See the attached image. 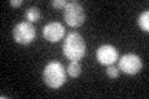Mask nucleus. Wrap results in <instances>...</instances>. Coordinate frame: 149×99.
Wrapping results in <instances>:
<instances>
[{
  "instance_id": "1",
  "label": "nucleus",
  "mask_w": 149,
  "mask_h": 99,
  "mask_svg": "<svg viewBox=\"0 0 149 99\" xmlns=\"http://www.w3.org/2000/svg\"><path fill=\"white\" fill-rule=\"evenodd\" d=\"M62 52L70 61H80L87 52V45L78 32H70L62 45Z\"/></svg>"
},
{
  "instance_id": "2",
  "label": "nucleus",
  "mask_w": 149,
  "mask_h": 99,
  "mask_svg": "<svg viewBox=\"0 0 149 99\" xmlns=\"http://www.w3.org/2000/svg\"><path fill=\"white\" fill-rule=\"evenodd\" d=\"M42 79L49 88L58 89L67 81V74L62 63L57 61H51L46 64L42 72Z\"/></svg>"
},
{
  "instance_id": "3",
  "label": "nucleus",
  "mask_w": 149,
  "mask_h": 99,
  "mask_svg": "<svg viewBox=\"0 0 149 99\" xmlns=\"http://www.w3.org/2000/svg\"><path fill=\"white\" fill-rule=\"evenodd\" d=\"M63 19L68 26L78 27L86 20V11L80 3L68 1L63 11Z\"/></svg>"
},
{
  "instance_id": "4",
  "label": "nucleus",
  "mask_w": 149,
  "mask_h": 99,
  "mask_svg": "<svg viewBox=\"0 0 149 99\" xmlns=\"http://www.w3.org/2000/svg\"><path fill=\"white\" fill-rule=\"evenodd\" d=\"M13 36L17 44L20 45H29L36 37V29L29 21H21L14 26Z\"/></svg>"
},
{
  "instance_id": "5",
  "label": "nucleus",
  "mask_w": 149,
  "mask_h": 99,
  "mask_svg": "<svg viewBox=\"0 0 149 99\" xmlns=\"http://www.w3.org/2000/svg\"><path fill=\"white\" fill-rule=\"evenodd\" d=\"M143 67V62L141 57L136 53H125L122 56L118 62V69L122 71L123 73L129 74V76H134L141 72Z\"/></svg>"
},
{
  "instance_id": "6",
  "label": "nucleus",
  "mask_w": 149,
  "mask_h": 99,
  "mask_svg": "<svg viewBox=\"0 0 149 99\" xmlns=\"http://www.w3.org/2000/svg\"><path fill=\"white\" fill-rule=\"evenodd\" d=\"M96 58L103 66L114 64V62L118 60V51L112 45H102L96 51Z\"/></svg>"
},
{
  "instance_id": "7",
  "label": "nucleus",
  "mask_w": 149,
  "mask_h": 99,
  "mask_svg": "<svg viewBox=\"0 0 149 99\" xmlns=\"http://www.w3.org/2000/svg\"><path fill=\"white\" fill-rule=\"evenodd\" d=\"M42 35L45 37V40H47L49 42H51V44H55V42H58L60 40L63 39L65 27L61 22L51 21L44 26Z\"/></svg>"
},
{
  "instance_id": "8",
  "label": "nucleus",
  "mask_w": 149,
  "mask_h": 99,
  "mask_svg": "<svg viewBox=\"0 0 149 99\" xmlns=\"http://www.w3.org/2000/svg\"><path fill=\"white\" fill-rule=\"evenodd\" d=\"M24 16H25V19H26V21H29V22H31V24L40 21V19H41L40 9L36 8V6H30V8H27L26 10H25Z\"/></svg>"
},
{
  "instance_id": "9",
  "label": "nucleus",
  "mask_w": 149,
  "mask_h": 99,
  "mask_svg": "<svg viewBox=\"0 0 149 99\" xmlns=\"http://www.w3.org/2000/svg\"><path fill=\"white\" fill-rule=\"evenodd\" d=\"M81 64L78 61H70V63L67 66V73L70 77L77 78L81 74Z\"/></svg>"
},
{
  "instance_id": "10",
  "label": "nucleus",
  "mask_w": 149,
  "mask_h": 99,
  "mask_svg": "<svg viewBox=\"0 0 149 99\" xmlns=\"http://www.w3.org/2000/svg\"><path fill=\"white\" fill-rule=\"evenodd\" d=\"M138 25H139V27H141L143 31H146V32L149 31V11L148 10L143 11L141 15H139V17H138Z\"/></svg>"
},
{
  "instance_id": "11",
  "label": "nucleus",
  "mask_w": 149,
  "mask_h": 99,
  "mask_svg": "<svg viewBox=\"0 0 149 99\" xmlns=\"http://www.w3.org/2000/svg\"><path fill=\"white\" fill-rule=\"evenodd\" d=\"M106 73H107V76H108L109 78L112 79H116L118 76H119V69L116 67L114 64H109V66H107V69H106Z\"/></svg>"
},
{
  "instance_id": "12",
  "label": "nucleus",
  "mask_w": 149,
  "mask_h": 99,
  "mask_svg": "<svg viewBox=\"0 0 149 99\" xmlns=\"http://www.w3.org/2000/svg\"><path fill=\"white\" fill-rule=\"evenodd\" d=\"M67 4H68V1H66V0H52V1H51V5L56 9H65Z\"/></svg>"
},
{
  "instance_id": "13",
  "label": "nucleus",
  "mask_w": 149,
  "mask_h": 99,
  "mask_svg": "<svg viewBox=\"0 0 149 99\" xmlns=\"http://www.w3.org/2000/svg\"><path fill=\"white\" fill-rule=\"evenodd\" d=\"M10 5L14 8H17V6L22 5V0H10Z\"/></svg>"
}]
</instances>
